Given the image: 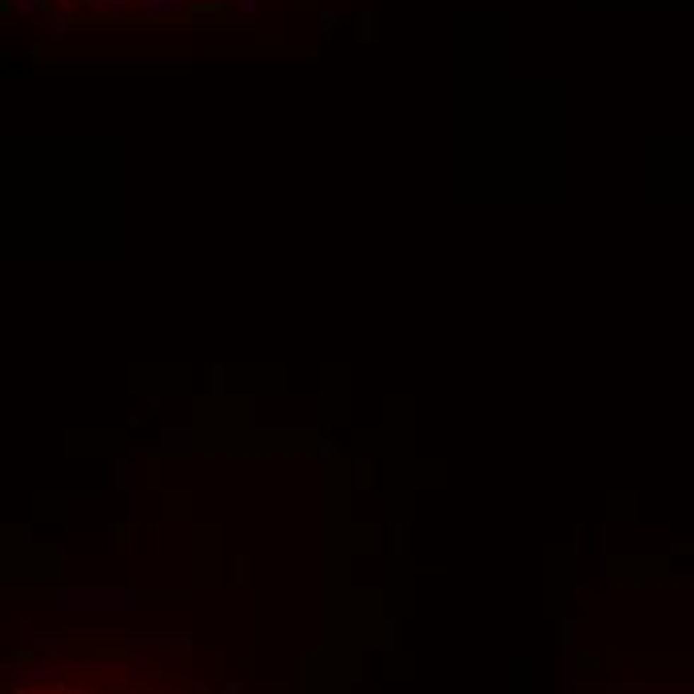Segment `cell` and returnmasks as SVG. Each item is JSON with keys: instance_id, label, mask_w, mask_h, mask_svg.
I'll use <instances>...</instances> for the list:
<instances>
[]
</instances>
